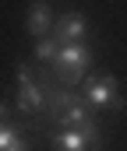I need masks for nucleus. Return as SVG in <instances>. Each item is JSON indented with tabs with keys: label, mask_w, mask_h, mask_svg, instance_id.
Wrapping results in <instances>:
<instances>
[{
	"label": "nucleus",
	"mask_w": 127,
	"mask_h": 151,
	"mask_svg": "<svg viewBox=\"0 0 127 151\" xmlns=\"http://www.w3.org/2000/svg\"><path fill=\"white\" fill-rule=\"evenodd\" d=\"M99 137H92V134H85V130H67V127H60L53 137H49V148L53 151H92Z\"/></svg>",
	"instance_id": "4"
},
{
	"label": "nucleus",
	"mask_w": 127,
	"mask_h": 151,
	"mask_svg": "<svg viewBox=\"0 0 127 151\" xmlns=\"http://www.w3.org/2000/svg\"><path fill=\"white\" fill-rule=\"evenodd\" d=\"M85 32H88V21H85L78 11L60 14V18H57V25H53V39H60V46H67V42H81Z\"/></svg>",
	"instance_id": "3"
},
{
	"label": "nucleus",
	"mask_w": 127,
	"mask_h": 151,
	"mask_svg": "<svg viewBox=\"0 0 127 151\" xmlns=\"http://www.w3.org/2000/svg\"><path fill=\"white\" fill-rule=\"evenodd\" d=\"M88 63H92L88 46H85V42H67V46H60V53H57V60H53V70L60 74L64 84H74V81L85 74Z\"/></svg>",
	"instance_id": "2"
},
{
	"label": "nucleus",
	"mask_w": 127,
	"mask_h": 151,
	"mask_svg": "<svg viewBox=\"0 0 127 151\" xmlns=\"http://www.w3.org/2000/svg\"><path fill=\"white\" fill-rule=\"evenodd\" d=\"M21 144V134H18V127L14 123H4V130H0V151H11Z\"/></svg>",
	"instance_id": "10"
},
{
	"label": "nucleus",
	"mask_w": 127,
	"mask_h": 151,
	"mask_svg": "<svg viewBox=\"0 0 127 151\" xmlns=\"http://www.w3.org/2000/svg\"><path fill=\"white\" fill-rule=\"evenodd\" d=\"M25 28H28V35H36V39H46V35H49V28H53L49 4L36 0V4L28 7V14H25Z\"/></svg>",
	"instance_id": "6"
},
{
	"label": "nucleus",
	"mask_w": 127,
	"mask_h": 151,
	"mask_svg": "<svg viewBox=\"0 0 127 151\" xmlns=\"http://www.w3.org/2000/svg\"><path fill=\"white\" fill-rule=\"evenodd\" d=\"M57 53H60V39H39L36 42V60H42V63H53Z\"/></svg>",
	"instance_id": "9"
},
{
	"label": "nucleus",
	"mask_w": 127,
	"mask_h": 151,
	"mask_svg": "<svg viewBox=\"0 0 127 151\" xmlns=\"http://www.w3.org/2000/svg\"><path fill=\"white\" fill-rule=\"evenodd\" d=\"M46 102H49V95L42 91L36 81H32V84H18V109L36 113V109H46Z\"/></svg>",
	"instance_id": "7"
},
{
	"label": "nucleus",
	"mask_w": 127,
	"mask_h": 151,
	"mask_svg": "<svg viewBox=\"0 0 127 151\" xmlns=\"http://www.w3.org/2000/svg\"><path fill=\"white\" fill-rule=\"evenodd\" d=\"M78 102H81V99H78V95H71V91L64 88V91H53V95H49V102H46V109H49V113H57V119H60V116L67 113L71 106H78Z\"/></svg>",
	"instance_id": "8"
},
{
	"label": "nucleus",
	"mask_w": 127,
	"mask_h": 151,
	"mask_svg": "<svg viewBox=\"0 0 127 151\" xmlns=\"http://www.w3.org/2000/svg\"><path fill=\"white\" fill-rule=\"evenodd\" d=\"M18 84H32V67L28 63H18Z\"/></svg>",
	"instance_id": "11"
},
{
	"label": "nucleus",
	"mask_w": 127,
	"mask_h": 151,
	"mask_svg": "<svg viewBox=\"0 0 127 151\" xmlns=\"http://www.w3.org/2000/svg\"><path fill=\"white\" fill-rule=\"evenodd\" d=\"M11 151H28V144H25V141H21V144H18V148H11Z\"/></svg>",
	"instance_id": "12"
},
{
	"label": "nucleus",
	"mask_w": 127,
	"mask_h": 151,
	"mask_svg": "<svg viewBox=\"0 0 127 151\" xmlns=\"http://www.w3.org/2000/svg\"><path fill=\"white\" fill-rule=\"evenodd\" d=\"M85 106L88 109H124V95H120L117 77L92 74L85 81Z\"/></svg>",
	"instance_id": "1"
},
{
	"label": "nucleus",
	"mask_w": 127,
	"mask_h": 151,
	"mask_svg": "<svg viewBox=\"0 0 127 151\" xmlns=\"http://www.w3.org/2000/svg\"><path fill=\"white\" fill-rule=\"evenodd\" d=\"M60 127H67V130H85V134H92V137H99V127H95V119H92V109L85 106V99L78 106H71L67 113L57 119Z\"/></svg>",
	"instance_id": "5"
}]
</instances>
